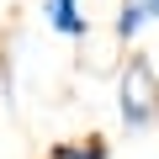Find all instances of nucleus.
Instances as JSON below:
<instances>
[{
  "label": "nucleus",
  "mask_w": 159,
  "mask_h": 159,
  "mask_svg": "<svg viewBox=\"0 0 159 159\" xmlns=\"http://www.w3.org/2000/svg\"><path fill=\"white\" fill-rule=\"evenodd\" d=\"M117 111H122V127L127 133H148L159 122V74H154V64L143 53L127 58V69L117 80Z\"/></svg>",
  "instance_id": "f257e3e1"
},
{
  "label": "nucleus",
  "mask_w": 159,
  "mask_h": 159,
  "mask_svg": "<svg viewBox=\"0 0 159 159\" xmlns=\"http://www.w3.org/2000/svg\"><path fill=\"white\" fill-rule=\"evenodd\" d=\"M43 16H48V27H53L58 37H69V43H85V32H90V16H85L80 0H43Z\"/></svg>",
  "instance_id": "f03ea898"
},
{
  "label": "nucleus",
  "mask_w": 159,
  "mask_h": 159,
  "mask_svg": "<svg viewBox=\"0 0 159 159\" xmlns=\"http://www.w3.org/2000/svg\"><path fill=\"white\" fill-rule=\"evenodd\" d=\"M143 27H148V16H143V6H138V0H117V21H111V37H117L122 48H133Z\"/></svg>",
  "instance_id": "7ed1b4c3"
},
{
  "label": "nucleus",
  "mask_w": 159,
  "mask_h": 159,
  "mask_svg": "<svg viewBox=\"0 0 159 159\" xmlns=\"http://www.w3.org/2000/svg\"><path fill=\"white\" fill-rule=\"evenodd\" d=\"M48 159H111V143L101 133H90V138H80V143H53Z\"/></svg>",
  "instance_id": "20e7f679"
},
{
  "label": "nucleus",
  "mask_w": 159,
  "mask_h": 159,
  "mask_svg": "<svg viewBox=\"0 0 159 159\" xmlns=\"http://www.w3.org/2000/svg\"><path fill=\"white\" fill-rule=\"evenodd\" d=\"M138 6H143V16H148V21H159V0H138Z\"/></svg>",
  "instance_id": "39448f33"
}]
</instances>
